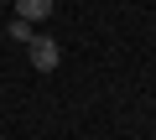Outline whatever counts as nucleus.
<instances>
[{"label":"nucleus","mask_w":156,"mask_h":140,"mask_svg":"<svg viewBox=\"0 0 156 140\" xmlns=\"http://www.w3.org/2000/svg\"><path fill=\"white\" fill-rule=\"evenodd\" d=\"M5 36H11V42H37V31H31V21H21V16H11V26H5Z\"/></svg>","instance_id":"nucleus-3"},{"label":"nucleus","mask_w":156,"mask_h":140,"mask_svg":"<svg viewBox=\"0 0 156 140\" xmlns=\"http://www.w3.org/2000/svg\"><path fill=\"white\" fill-rule=\"evenodd\" d=\"M11 5H16V16H21V21H31V26L52 16V0H11Z\"/></svg>","instance_id":"nucleus-2"},{"label":"nucleus","mask_w":156,"mask_h":140,"mask_svg":"<svg viewBox=\"0 0 156 140\" xmlns=\"http://www.w3.org/2000/svg\"><path fill=\"white\" fill-rule=\"evenodd\" d=\"M31 67H37V73H57V67H62V47L52 36H37L31 42Z\"/></svg>","instance_id":"nucleus-1"}]
</instances>
